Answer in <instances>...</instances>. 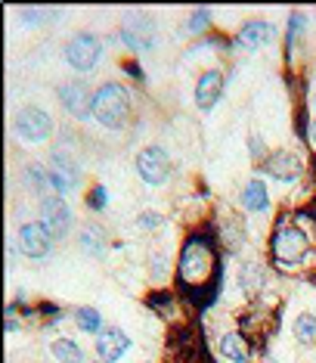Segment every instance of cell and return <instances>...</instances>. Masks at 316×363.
Returning <instances> with one entry per match:
<instances>
[{
	"instance_id": "1",
	"label": "cell",
	"mask_w": 316,
	"mask_h": 363,
	"mask_svg": "<svg viewBox=\"0 0 316 363\" xmlns=\"http://www.w3.org/2000/svg\"><path fill=\"white\" fill-rule=\"evenodd\" d=\"M177 277H180L183 292H202V289L211 286V279L218 277V252H214L211 239L196 233L183 242Z\"/></svg>"
},
{
	"instance_id": "2",
	"label": "cell",
	"mask_w": 316,
	"mask_h": 363,
	"mask_svg": "<svg viewBox=\"0 0 316 363\" xmlns=\"http://www.w3.org/2000/svg\"><path fill=\"white\" fill-rule=\"evenodd\" d=\"M94 118L103 128H121L130 118V96L121 84H103L94 94Z\"/></svg>"
},
{
	"instance_id": "3",
	"label": "cell",
	"mask_w": 316,
	"mask_h": 363,
	"mask_svg": "<svg viewBox=\"0 0 316 363\" xmlns=\"http://www.w3.org/2000/svg\"><path fill=\"white\" fill-rule=\"evenodd\" d=\"M270 252H273V261L282 264V267H295L307 258L310 252V239L301 227L295 224H279L270 236Z\"/></svg>"
},
{
	"instance_id": "4",
	"label": "cell",
	"mask_w": 316,
	"mask_h": 363,
	"mask_svg": "<svg viewBox=\"0 0 316 363\" xmlns=\"http://www.w3.org/2000/svg\"><path fill=\"white\" fill-rule=\"evenodd\" d=\"M16 134L22 140H28V143H44L53 134V121H50V115L44 109L28 106V109H22L16 115Z\"/></svg>"
},
{
	"instance_id": "5",
	"label": "cell",
	"mask_w": 316,
	"mask_h": 363,
	"mask_svg": "<svg viewBox=\"0 0 316 363\" xmlns=\"http://www.w3.org/2000/svg\"><path fill=\"white\" fill-rule=\"evenodd\" d=\"M137 171H140V177L146 180V184H164L171 174V159H168V152L162 150V146H149V150H143L137 155Z\"/></svg>"
},
{
	"instance_id": "6",
	"label": "cell",
	"mask_w": 316,
	"mask_h": 363,
	"mask_svg": "<svg viewBox=\"0 0 316 363\" xmlns=\"http://www.w3.org/2000/svg\"><path fill=\"white\" fill-rule=\"evenodd\" d=\"M65 60H69L72 69L90 72L99 62V40L94 35H74L65 47Z\"/></svg>"
},
{
	"instance_id": "7",
	"label": "cell",
	"mask_w": 316,
	"mask_h": 363,
	"mask_svg": "<svg viewBox=\"0 0 316 363\" xmlns=\"http://www.w3.org/2000/svg\"><path fill=\"white\" fill-rule=\"evenodd\" d=\"M53 245V233L44 224H22L19 227V249L28 258H44Z\"/></svg>"
},
{
	"instance_id": "8",
	"label": "cell",
	"mask_w": 316,
	"mask_h": 363,
	"mask_svg": "<svg viewBox=\"0 0 316 363\" xmlns=\"http://www.w3.org/2000/svg\"><path fill=\"white\" fill-rule=\"evenodd\" d=\"M60 100L62 106L69 109V115L74 118H87V115H94V96H90V90L81 84V81H69V84L60 87Z\"/></svg>"
},
{
	"instance_id": "9",
	"label": "cell",
	"mask_w": 316,
	"mask_h": 363,
	"mask_svg": "<svg viewBox=\"0 0 316 363\" xmlns=\"http://www.w3.org/2000/svg\"><path fill=\"white\" fill-rule=\"evenodd\" d=\"M40 218H44V227L50 230L53 236H62L72 224V214H69V205L62 202V196H47L40 202Z\"/></svg>"
},
{
	"instance_id": "10",
	"label": "cell",
	"mask_w": 316,
	"mask_h": 363,
	"mask_svg": "<svg viewBox=\"0 0 316 363\" xmlns=\"http://www.w3.org/2000/svg\"><path fill=\"white\" fill-rule=\"evenodd\" d=\"M121 35H124V40H128V47L146 50V47H152V22H149L143 13H130L128 19H124Z\"/></svg>"
},
{
	"instance_id": "11",
	"label": "cell",
	"mask_w": 316,
	"mask_h": 363,
	"mask_svg": "<svg viewBox=\"0 0 316 363\" xmlns=\"http://www.w3.org/2000/svg\"><path fill=\"white\" fill-rule=\"evenodd\" d=\"M276 38V31H273L270 22H264V19H252V22H245L242 28H239V35H236V47H242V50H257V47H264L267 40Z\"/></svg>"
},
{
	"instance_id": "12",
	"label": "cell",
	"mask_w": 316,
	"mask_h": 363,
	"mask_svg": "<svg viewBox=\"0 0 316 363\" xmlns=\"http://www.w3.org/2000/svg\"><path fill=\"white\" fill-rule=\"evenodd\" d=\"M264 171H267L270 177H276V180H295V177H301L304 164H301V159H298L295 152L279 150V152H273L270 159H267Z\"/></svg>"
},
{
	"instance_id": "13",
	"label": "cell",
	"mask_w": 316,
	"mask_h": 363,
	"mask_svg": "<svg viewBox=\"0 0 316 363\" xmlns=\"http://www.w3.org/2000/svg\"><path fill=\"white\" fill-rule=\"evenodd\" d=\"M128 335L121 333V329H103V333L96 335V354L103 363H115L118 357H124V351H128Z\"/></svg>"
},
{
	"instance_id": "14",
	"label": "cell",
	"mask_w": 316,
	"mask_h": 363,
	"mask_svg": "<svg viewBox=\"0 0 316 363\" xmlns=\"http://www.w3.org/2000/svg\"><path fill=\"white\" fill-rule=\"evenodd\" d=\"M220 94H223V72L220 69L202 72V78H198V84H196V103L202 106V109H211V106L220 100Z\"/></svg>"
},
{
	"instance_id": "15",
	"label": "cell",
	"mask_w": 316,
	"mask_h": 363,
	"mask_svg": "<svg viewBox=\"0 0 316 363\" xmlns=\"http://www.w3.org/2000/svg\"><path fill=\"white\" fill-rule=\"evenodd\" d=\"M50 184H53L56 193H69V189L78 186V168L69 155L56 152L53 155V168H50Z\"/></svg>"
},
{
	"instance_id": "16",
	"label": "cell",
	"mask_w": 316,
	"mask_h": 363,
	"mask_svg": "<svg viewBox=\"0 0 316 363\" xmlns=\"http://www.w3.org/2000/svg\"><path fill=\"white\" fill-rule=\"evenodd\" d=\"M220 354H223L227 360H232V363H245L248 357H252V345H248L245 335L227 333V335L220 338Z\"/></svg>"
},
{
	"instance_id": "17",
	"label": "cell",
	"mask_w": 316,
	"mask_h": 363,
	"mask_svg": "<svg viewBox=\"0 0 316 363\" xmlns=\"http://www.w3.org/2000/svg\"><path fill=\"white\" fill-rule=\"evenodd\" d=\"M242 202L248 211H264L270 205V196H267V186L261 180H248L245 189H242Z\"/></svg>"
},
{
	"instance_id": "18",
	"label": "cell",
	"mask_w": 316,
	"mask_h": 363,
	"mask_svg": "<svg viewBox=\"0 0 316 363\" xmlns=\"http://www.w3.org/2000/svg\"><path fill=\"white\" fill-rule=\"evenodd\" d=\"M50 351H53V357L60 363H84V351L74 342H69V338H56V342L50 345Z\"/></svg>"
},
{
	"instance_id": "19",
	"label": "cell",
	"mask_w": 316,
	"mask_h": 363,
	"mask_svg": "<svg viewBox=\"0 0 316 363\" xmlns=\"http://www.w3.org/2000/svg\"><path fill=\"white\" fill-rule=\"evenodd\" d=\"M74 323H78V329H84V333H103V317H99V311L94 308H78L74 311Z\"/></svg>"
},
{
	"instance_id": "20",
	"label": "cell",
	"mask_w": 316,
	"mask_h": 363,
	"mask_svg": "<svg viewBox=\"0 0 316 363\" xmlns=\"http://www.w3.org/2000/svg\"><path fill=\"white\" fill-rule=\"evenodd\" d=\"M295 335L301 345H313L316 342V317L310 313H301V317L295 320Z\"/></svg>"
},
{
	"instance_id": "21",
	"label": "cell",
	"mask_w": 316,
	"mask_h": 363,
	"mask_svg": "<svg viewBox=\"0 0 316 363\" xmlns=\"http://www.w3.org/2000/svg\"><path fill=\"white\" fill-rule=\"evenodd\" d=\"M81 245H84L87 255H103V249H106V245H103V230L94 227V224L84 227V230H81Z\"/></svg>"
},
{
	"instance_id": "22",
	"label": "cell",
	"mask_w": 316,
	"mask_h": 363,
	"mask_svg": "<svg viewBox=\"0 0 316 363\" xmlns=\"http://www.w3.org/2000/svg\"><path fill=\"white\" fill-rule=\"evenodd\" d=\"M304 31V16H292V26H288V56L295 53V47H298V35Z\"/></svg>"
},
{
	"instance_id": "23",
	"label": "cell",
	"mask_w": 316,
	"mask_h": 363,
	"mask_svg": "<svg viewBox=\"0 0 316 363\" xmlns=\"http://www.w3.org/2000/svg\"><path fill=\"white\" fill-rule=\"evenodd\" d=\"M208 19H211V13L208 10H196L193 16H189V31H202V28H208Z\"/></svg>"
},
{
	"instance_id": "24",
	"label": "cell",
	"mask_w": 316,
	"mask_h": 363,
	"mask_svg": "<svg viewBox=\"0 0 316 363\" xmlns=\"http://www.w3.org/2000/svg\"><path fill=\"white\" fill-rule=\"evenodd\" d=\"M140 227H143V230H155V227H162V214H155V211L140 214Z\"/></svg>"
},
{
	"instance_id": "25",
	"label": "cell",
	"mask_w": 316,
	"mask_h": 363,
	"mask_svg": "<svg viewBox=\"0 0 316 363\" xmlns=\"http://www.w3.org/2000/svg\"><path fill=\"white\" fill-rule=\"evenodd\" d=\"M90 196H94V199H90V208H103V205H106V189H99V186H96Z\"/></svg>"
},
{
	"instance_id": "26",
	"label": "cell",
	"mask_w": 316,
	"mask_h": 363,
	"mask_svg": "<svg viewBox=\"0 0 316 363\" xmlns=\"http://www.w3.org/2000/svg\"><path fill=\"white\" fill-rule=\"evenodd\" d=\"M310 143H313V146H316V118H313V121H310Z\"/></svg>"
}]
</instances>
